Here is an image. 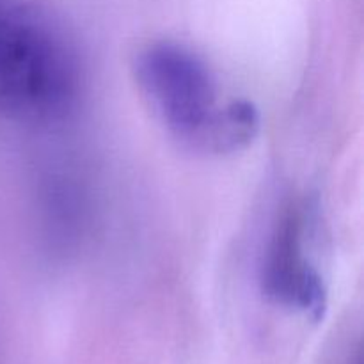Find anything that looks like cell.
Listing matches in <instances>:
<instances>
[{
    "instance_id": "obj_1",
    "label": "cell",
    "mask_w": 364,
    "mask_h": 364,
    "mask_svg": "<svg viewBox=\"0 0 364 364\" xmlns=\"http://www.w3.org/2000/svg\"><path fill=\"white\" fill-rule=\"evenodd\" d=\"M139 91L160 124L176 141L201 153H237L262 127L249 100H223L205 60L183 45L160 41L144 46L134 60Z\"/></svg>"
},
{
    "instance_id": "obj_2",
    "label": "cell",
    "mask_w": 364,
    "mask_h": 364,
    "mask_svg": "<svg viewBox=\"0 0 364 364\" xmlns=\"http://www.w3.org/2000/svg\"><path fill=\"white\" fill-rule=\"evenodd\" d=\"M80 91L73 46L45 21L0 7V110L48 123L70 114Z\"/></svg>"
},
{
    "instance_id": "obj_3",
    "label": "cell",
    "mask_w": 364,
    "mask_h": 364,
    "mask_svg": "<svg viewBox=\"0 0 364 364\" xmlns=\"http://www.w3.org/2000/svg\"><path fill=\"white\" fill-rule=\"evenodd\" d=\"M259 283L274 304L311 320L323 318L327 287L306 245V215L301 205L287 206L267 242Z\"/></svg>"
}]
</instances>
